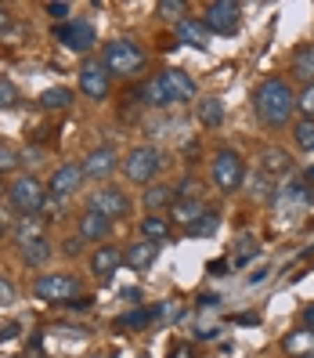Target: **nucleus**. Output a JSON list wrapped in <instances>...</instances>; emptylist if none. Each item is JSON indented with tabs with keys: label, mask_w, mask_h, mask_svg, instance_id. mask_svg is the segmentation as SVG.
<instances>
[{
	"label": "nucleus",
	"mask_w": 314,
	"mask_h": 358,
	"mask_svg": "<svg viewBox=\"0 0 314 358\" xmlns=\"http://www.w3.org/2000/svg\"><path fill=\"white\" fill-rule=\"evenodd\" d=\"M11 236L18 239V246L29 243V239H40V221H36V217H22V221H15Z\"/></svg>",
	"instance_id": "nucleus-31"
},
{
	"label": "nucleus",
	"mask_w": 314,
	"mask_h": 358,
	"mask_svg": "<svg viewBox=\"0 0 314 358\" xmlns=\"http://www.w3.org/2000/svg\"><path fill=\"white\" fill-rule=\"evenodd\" d=\"M282 348H285V355H292V358H304V355H311V351H314V333H311V329H297V333H289L285 341H282Z\"/></svg>",
	"instance_id": "nucleus-25"
},
{
	"label": "nucleus",
	"mask_w": 314,
	"mask_h": 358,
	"mask_svg": "<svg viewBox=\"0 0 314 358\" xmlns=\"http://www.w3.org/2000/svg\"><path fill=\"white\" fill-rule=\"evenodd\" d=\"M297 109L304 113V120H314V83H304V91L297 94Z\"/></svg>",
	"instance_id": "nucleus-32"
},
{
	"label": "nucleus",
	"mask_w": 314,
	"mask_h": 358,
	"mask_svg": "<svg viewBox=\"0 0 314 358\" xmlns=\"http://www.w3.org/2000/svg\"><path fill=\"white\" fill-rule=\"evenodd\" d=\"M91 304H94L91 297H76V301H69V308H73V311H91Z\"/></svg>",
	"instance_id": "nucleus-42"
},
{
	"label": "nucleus",
	"mask_w": 314,
	"mask_h": 358,
	"mask_svg": "<svg viewBox=\"0 0 314 358\" xmlns=\"http://www.w3.org/2000/svg\"><path fill=\"white\" fill-rule=\"evenodd\" d=\"M8 203L18 210V214L33 217V214H40V210H44V203H47V188L40 185L33 174L15 178V181H11V188H8Z\"/></svg>",
	"instance_id": "nucleus-5"
},
{
	"label": "nucleus",
	"mask_w": 314,
	"mask_h": 358,
	"mask_svg": "<svg viewBox=\"0 0 314 358\" xmlns=\"http://www.w3.org/2000/svg\"><path fill=\"white\" fill-rule=\"evenodd\" d=\"M69 101H73L69 87H51L40 94V109H69Z\"/></svg>",
	"instance_id": "nucleus-28"
},
{
	"label": "nucleus",
	"mask_w": 314,
	"mask_h": 358,
	"mask_svg": "<svg viewBox=\"0 0 314 358\" xmlns=\"http://www.w3.org/2000/svg\"><path fill=\"white\" fill-rule=\"evenodd\" d=\"M249 286H260V282H267V268H260V271H253V275L246 279Z\"/></svg>",
	"instance_id": "nucleus-44"
},
{
	"label": "nucleus",
	"mask_w": 314,
	"mask_h": 358,
	"mask_svg": "<svg viewBox=\"0 0 314 358\" xmlns=\"http://www.w3.org/2000/svg\"><path fill=\"white\" fill-rule=\"evenodd\" d=\"M80 87H83V94H87L91 101H105V98H109L112 76H109V69H105L101 58H87L80 66Z\"/></svg>",
	"instance_id": "nucleus-8"
},
{
	"label": "nucleus",
	"mask_w": 314,
	"mask_h": 358,
	"mask_svg": "<svg viewBox=\"0 0 314 358\" xmlns=\"http://www.w3.org/2000/svg\"><path fill=\"white\" fill-rule=\"evenodd\" d=\"M292 138H297V149L314 152V120H297V127H292Z\"/></svg>",
	"instance_id": "nucleus-30"
},
{
	"label": "nucleus",
	"mask_w": 314,
	"mask_h": 358,
	"mask_svg": "<svg viewBox=\"0 0 314 358\" xmlns=\"http://www.w3.org/2000/svg\"><path fill=\"white\" fill-rule=\"evenodd\" d=\"M137 98H141L144 105H152V109H170V105H177V101H174V94H170V87L163 83V76H159V73H156L152 80H144V83H141Z\"/></svg>",
	"instance_id": "nucleus-16"
},
{
	"label": "nucleus",
	"mask_w": 314,
	"mask_h": 358,
	"mask_svg": "<svg viewBox=\"0 0 314 358\" xmlns=\"http://www.w3.org/2000/svg\"><path fill=\"white\" fill-rule=\"evenodd\" d=\"M199 123L202 127H220L224 123V101L220 98H202L199 101Z\"/></svg>",
	"instance_id": "nucleus-27"
},
{
	"label": "nucleus",
	"mask_w": 314,
	"mask_h": 358,
	"mask_svg": "<svg viewBox=\"0 0 314 358\" xmlns=\"http://www.w3.org/2000/svg\"><path fill=\"white\" fill-rule=\"evenodd\" d=\"M156 319H170V322H174V319H184V308L174 304V301H170V304H159V308H156Z\"/></svg>",
	"instance_id": "nucleus-37"
},
{
	"label": "nucleus",
	"mask_w": 314,
	"mask_h": 358,
	"mask_svg": "<svg viewBox=\"0 0 314 358\" xmlns=\"http://www.w3.org/2000/svg\"><path fill=\"white\" fill-rule=\"evenodd\" d=\"M217 228H220V214L217 210H206L195 224H188V236H214Z\"/></svg>",
	"instance_id": "nucleus-29"
},
{
	"label": "nucleus",
	"mask_w": 314,
	"mask_h": 358,
	"mask_svg": "<svg viewBox=\"0 0 314 358\" xmlns=\"http://www.w3.org/2000/svg\"><path fill=\"white\" fill-rule=\"evenodd\" d=\"M307 178H311V181H314V166H311V174H307Z\"/></svg>",
	"instance_id": "nucleus-47"
},
{
	"label": "nucleus",
	"mask_w": 314,
	"mask_h": 358,
	"mask_svg": "<svg viewBox=\"0 0 314 358\" xmlns=\"http://www.w3.org/2000/svg\"><path fill=\"white\" fill-rule=\"evenodd\" d=\"M15 163H18V152L11 149V145H4V141H0V171H11Z\"/></svg>",
	"instance_id": "nucleus-38"
},
{
	"label": "nucleus",
	"mask_w": 314,
	"mask_h": 358,
	"mask_svg": "<svg viewBox=\"0 0 314 358\" xmlns=\"http://www.w3.org/2000/svg\"><path fill=\"white\" fill-rule=\"evenodd\" d=\"M304 358H314V351H311V355H304Z\"/></svg>",
	"instance_id": "nucleus-48"
},
{
	"label": "nucleus",
	"mask_w": 314,
	"mask_h": 358,
	"mask_svg": "<svg viewBox=\"0 0 314 358\" xmlns=\"http://www.w3.org/2000/svg\"><path fill=\"white\" fill-rule=\"evenodd\" d=\"M141 239H149V243H166L170 239V221L159 217V214H149V217H141Z\"/></svg>",
	"instance_id": "nucleus-23"
},
{
	"label": "nucleus",
	"mask_w": 314,
	"mask_h": 358,
	"mask_svg": "<svg viewBox=\"0 0 314 358\" xmlns=\"http://www.w3.org/2000/svg\"><path fill=\"white\" fill-rule=\"evenodd\" d=\"M15 301V286L8 279H0V304H11Z\"/></svg>",
	"instance_id": "nucleus-40"
},
{
	"label": "nucleus",
	"mask_w": 314,
	"mask_h": 358,
	"mask_svg": "<svg viewBox=\"0 0 314 358\" xmlns=\"http://www.w3.org/2000/svg\"><path fill=\"white\" fill-rule=\"evenodd\" d=\"M47 15L54 18V22H66V15H69V4H61V0H58V4H47Z\"/></svg>",
	"instance_id": "nucleus-39"
},
{
	"label": "nucleus",
	"mask_w": 314,
	"mask_h": 358,
	"mask_svg": "<svg viewBox=\"0 0 314 358\" xmlns=\"http://www.w3.org/2000/svg\"><path fill=\"white\" fill-rule=\"evenodd\" d=\"M253 109L267 127H285L292 120V113H297V91H292L285 80L271 76L253 91Z\"/></svg>",
	"instance_id": "nucleus-1"
},
{
	"label": "nucleus",
	"mask_w": 314,
	"mask_h": 358,
	"mask_svg": "<svg viewBox=\"0 0 314 358\" xmlns=\"http://www.w3.org/2000/svg\"><path fill=\"white\" fill-rule=\"evenodd\" d=\"M144 48H137L134 40H112V44H105V69H109V76H137L144 69Z\"/></svg>",
	"instance_id": "nucleus-2"
},
{
	"label": "nucleus",
	"mask_w": 314,
	"mask_h": 358,
	"mask_svg": "<svg viewBox=\"0 0 314 358\" xmlns=\"http://www.w3.org/2000/svg\"><path fill=\"white\" fill-rule=\"evenodd\" d=\"M278 203H282V214H300V210L311 203V188L307 181H292L278 192Z\"/></svg>",
	"instance_id": "nucleus-19"
},
{
	"label": "nucleus",
	"mask_w": 314,
	"mask_h": 358,
	"mask_svg": "<svg viewBox=\"0 0 314 358\" xmlns=\"http://www.w3.org/2000/svg\"><path fill=\"white\" fill-rule=\"evenodd\" d=\"M304 329H311V333H314V304H311V308H304Z\"/></svg>",
	"instance_id": "nucleus-45"
},
{
	"label": "nucleus",
	"mask_w": 314,
	"mask_h": 358,
	"mask_svg": "<svg viewBox=\"0 0 314 358\" xmlns=\"http://www.w3.org/2000/svg\"><path fill=\"white\" fill-rule=\"evenodd\" d=\"M80 246H83V239H80V236H73V239H66V243H61V250H66L69 257H76V254H80Z\"/></svg>",
	"instance_id": "nucleus-41"
},
{
	"label": "nucleus",
	"mask_w": 314,
	"mask_h": 358,
	"mask_svg": "<svg viewBox=\"0 0 314 358\" xmlns=\"http://www.w3.org/2000/svg\"><path fill=\"white\" fill-rule=\"evenodd\" d=\"M119 166V156L112 145H101V149H91L83 156V178H109Z\"/></svg>",
	"instance_id": "nucleus-12"
},
{
	"label": "nucleus",
	"mask_w": 314,
	"mask_h": 358,
	"mask_svg": "<svg viewBox=\"0 0 314 358\" xmlns=\"http://www.w3.org/2000/svg\"><path fill=\"white\" fill-rule=\"evenodd\" d=\"M239 246H253V236H242V239H239ZM246 261H249V250H246V254H239V261H235V264H246Z\"/></svg>",
	"instance_id": "nucleus-43"
},
{
	"label": "nucleus",
	"mask_w": 314,
	"mask_h": 358,
	"mask_svg": "<svg viewBox=\"0 0 314 358\" xmlns=\"http://www.w3.org/2000/svg\"><path fill=\"white\" fill-rule=\"evenodd\" d=\"M119 264H123V250L119 246H98L94 254H91V271H94L101 282H109L116 275Z\"/></svg>",
	"instance_id": "nucleus-14"
},
{
	"label": "nucleus",
	"mask_w": 314,
	"mask_h": 358,
	"mask_svg": "<svg viewBox=\"0 0 314 358\" xmlns=\"http://www.w3.org/2000/svg\"><path fill=\"white\" fill-rule=\"evenodd\" d=\"M249 192H253L257 199H275V192H271V181H267V174H253V178H249Z\"/></svg>",
	"instance_id": "nucleus-33"
},
{
	"label": "nucleus",
	"mask_w": 314,
	"mask_h": 358,
	"mask_svg": "<svg viewBox=\"0 0 314 358\" xmlns=\"http://www.w3.org/2000/svg\"><path fill=\"white\" fill-rule=\"evenodd\" d=\"M87 210H94V214L109 217V221H119L130 214V199L119 192V188H94V192L87 196Z\"/></svg>",
	"instance_id": "nucleus-9"
},
{
	"label": "nucleus",
	"mask_w": 314,
	"mask_h": 358,
	"mask_svg": "<svg viewBox=\"0 0 314 358\" xmlns=\"http://www.w3.org/2000/svg\"><path fill=\"white\" fill-rule=\"evenodd\" d=\"M15 101H18V87H15L11 80L0 76V109H11Z\"/></svg>",
	"instance_id": "nucleus-35"
},
{
	"label": "nucleus",
	"mask_w": 314,
	"mask_h": 358,
	"mask_svg": "<svg viewBox=\"0 0 314 358\" xmlns=\"http://www.w3.org/2000/svg\"><path fill=\"white\" fill-rule=\"evenodd\" d=\"M209 178L220 192H239L242 181H246V166H242V156L235 149H220L214 159H209Z\"/></svg>",
	"instance_id": "nucleus-3"
},
{
	"label": "nucleus",
	"mask_w": 314,
	"mask_h": 358,
	"mask_svg": "<svg viewBox=\"0 0 314 358\" xmlns=\"http://www.w3.org/2000/svg\"><path fill=\"white\" fill-rule=\"evenodd\" d=\"M174 199H177V192H174L170 185H163V181H156V185L144 188V206H149L152 214H156V210H163V206L170 210V206H174Z\"/></svg>",
	"instance_id": "nucleus-22"
},
{
	"label": "nucleus",
	"mask_w": 314,
	"mask_h": 358,
	"mask_svg": "<svg viewBox=\"0 0 314 358\" xmlns=\"http://www.w3.org/2000/svg\"><path fill=\"white\" fill-rule=\"evenodd\" d=\"M54 36H58L69 51H80V55L94 48V26L83 22V18H76V22H61V26L54 29Z\"/></svg>",
	"instance_id": "nucleus-10"
},
{
	"label": "nucleus",
	"mask_w": 314,
	"mask_h": 358,
	"mask_svg": "<svg viewBox=\"0 0 314 358\" xmlns=\"http://www.w3.org/2000/svg\"><path fill=\"white\" fill-rule=\"evenodd\" d=\"M152 319H156V308L152 311H130V315H123L116 326L119 329H130V326H144V322H152Z\"/></svg>",
	"instance_id": "nucleus-34"
},
{
	"label": "nucleus",
	"mask_w": 314,
	"mask_h": 358,
	"mask_svg": "<svg viewBox=\"0 0 314 358\" xmlns=\"http://www.w3.org/2000/svg\"><path fill=\"white\" fill-rule=\"evenodd\" d=\"M257 166H260V174H267V178H278V174H289L292 159H289V152H285V149H264Z\"/></svg>",
	"instance_id": "nucleus-21"
},
{
	"label": "nucleus",
	"mask_w": 314,
	"mask_h": 358,
	"mask_svg": "<svg viewBox=\"0 0 314 358\" xmlns=\"http://www.w3.org/2000/svg\"><path fill=\"white\" fill-rule=\"evenodd\" d=\"M163 166V156L156 145H134V149L127 152V159H123V174H127L130 185H149Z\"/></svg>",
	"instance_id": "nucleus-4"
},
{
	"label": "nucleus",
	"mask_w": 314,
	"mask_h": 358,
	"mask_svg": "<svg viewBox=\"0 0 314 358\" xmlns=\"http://www.w3.org/2000/svg\"><path fill=\"white\" fill-rule=\"evenodd\" d=\"M33 293L47 304H69V301L80 297V282H76V275H69V271H54V275H40L33 282Z\"/></svg>",
	"instance_id": "nucleus-6"
},
{
	"label": "nucleus",
	"mask_w": 314,
	"mask_h": 358,
	"mask_svg": "<svg viewBox=\"0 0 314 358\" xmlns=\"http://www.w3.org/2000/svg\"><path fill=\"white\" fill-rule=\"evenodd\" d=\"M109 231H112V221H109V217H101V214H94V210H83L80 221H76V236H80L83 243L105 239Z\"/></svg>",
	"instance_id": "nucleus-17"
},
{
	"label": "nucleus",
	"mask_w": 314,
	"mask_h": 358,
	"mask_svg": "<svg viewBox=\"0 0 314 358\" xmlns=\"http://www.w3.org/2000/svg\"><path fill=\"white\" fill-rule=\"evenodd\" d=\"M181 11H184L181 0H163V4H159V15H163V18H170L174 26L181 22Z\"/></svg>",
	"instance_id": "nucleus-36"
},
{
	"label": "nucleus",
	"mask_w": 314,
	"mask_h": 358,
	"mask_svg": "<svg viewBox=\"0 0 314 358\" xmlns=\"http://www.w3.org/2000/svg\"><path fill=\"white\" fill-rule=\"evenodd\" d=\"M159 76H163L166 87H170L174 101H192V98H195V80L188 76V73H181V69H166V73H159Z\"/></svg>",
	"instance_id": "nucleus-20"
},
{
	"label": "nucleus",
	"mask_w": 314,
	"mask_h": 358,
	"mask_svg": "<svg viewBox=\"0 0 314 358\" xmlns=\"http://www.w3.org/2000/svg\"><path fill=\"white\" fill-rule=\"evenodd\" d=\"M202 214H206V206H202L199 196H177L174 206H170V221H174V224H184V228L195 224Z\"/></svg>",
	"instance_id": "nucleus-18"
},
{
	"label": "nucleus",
	"mask_w": 314,
	"mask_h": 358,
	"mask_svg": "<svg viewBox=\"0 0 314 358\" xmlns=\"http://www.w3.org/2000/svg\"><path fill=\"white\" fill-rule=\"evenodd\" d=\"M174 40H177V44H188V48L206 51V48H209V29L199 22V18H181V22L174 26Z\"/></svg>",
	"instance_id": "nucleus-15"
},
{
	"label": "nucleus",
	"mask_w": 314,
	"mask_h": 358,
	"mask_svg": "<svg viewBox=\"0 0 314 358\" xmlns=\"http://www.w3.org/2000/svg\"><path fill=\"white\" fill-rule=\"evenodd\" d=\"M47 257H51V243L40 236V239H29V243H22V261L29 264V268H40V264H47Z\"/></svg>",
	"instance_id": "nucleus-26"
},
{
	"label": "nucleus",
	"mask_w": 314,
	"mask_h": 358,
	"mask_svg": "<svg viewBox=\"0 0 314 358\" xmlns=\"http://www.w3.org/2000/svg\"><path fill=\"white\" fill-rule=\"evenodd\" d=\"M202 26H206L209 33L232 36V33H239V26H242V8L235 4V0H214V4L206 8V15H202Z\"/></svg>",
	"instance_id": "nucleus-7"
},
{
	"label": "nucleus",
	"mask_w": 314,
	"mask_h": 358,
	"mask_svg": "<svg viewBox=\"0 0 314 358\" xmlns=\"http://www.w3.org/2000/svg\"><path fill=\"white\" fill-rule=\"evenodd\" d=\"M156 257H159V246L156 243H149V239H137V243H130L127 250H123V264H127L130 271H149L152 264H156Z\"/></svg>",
	"instance_id": "nucleus-13"
},
{
	"label": "nucleus",
	"mask_w": 314,
	"mask_h": 358,
	"mask_svg": "<svg viewBox=\"0 0 314 358\" xmlns=\"http://www.w3.org/2000/svg\"><path fill=\"white\" fill-rule=\"evenodd\" d=\"M8 26H11V15H8V8H4V4H0V33H4Z\"/></svg>",
	"instance_id": "nucleus-46"
},
{
	"label": "nucleus",
	"mask_w": 314,
	"mask_h": 358,
	"mask_svg": "<svg viewBox=\"0 0 314 358\" xmlns=\"http://www.w3.org/2000/svg\"><path fill=\"white\" fill-rule=\"evenodd\" d=\"M292 76L304 80V83H314V44H304L292 55Z\"/></svg>",
	"instance_id": "nucleus-24"
},
{
	"label": "nucleus",
	"mask_w": 314,
	"mask_h": 358,
	"mask_svg": "<svg viewBox=\"0 0 314 358\" xmlns=\"http://www.w3.org/2000/svg\"><path fill=\"white\" fill-rule=\"evenodd\" d=\"M80 185H83V163H61L58 171L51 174V181H47V192L54 199H66V196L76 192Z\"/></svg>",
	"instance_id": "nucleus-11"
}]
</instances>
